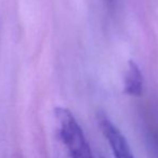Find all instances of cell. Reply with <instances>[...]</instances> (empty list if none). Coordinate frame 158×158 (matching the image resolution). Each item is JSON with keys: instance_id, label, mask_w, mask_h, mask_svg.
<instances>
[{"instance_id": "6da1fadb", "label": "cell", "mask_w": 158, "mask_h": 158, "mask_svg": "<svg viewBox=\"0 0 158 158\" xmlns=\"http://www.w3.org/2000/svg\"><path fill=\"white\" fill-rule=\"evenodd\" d=\"M59 132L70 158H94L89 142L81 127L69 110L56 107L54 110Z\"/></svg>"}, {"instance_id": "277c9868", "label": "cell", "mask_w": 158, "mask_h": 158, "mask_svg": "<svg viewBox=\"0 0 158 158\" xmlns=\"http://www.w3.org/2000/svg\"><path fill=\"white\" fill-rule=\"evenodd\" d=\"M152 144L155 149V153L158 156V133H153L152 134Z\"/></svg>"}, {"instance_id": "5b68a950", "label": "cell", "mask_w": 158, "mask_h": 158, "mask_svg": "<svg viewBox=\"0 0 158 158\" xmlns=\"http://www.w3.org/2000/svg\"><path fill=\"white\" fill-rule=\"evenodd\" d=\"M106 1H107V2L110 3V5H113V3H114L115 0H106Z\"/></svg>"}, {"instance_id": "7a4b0ae2", "label": "cell", "mask_w": 158, "mask_h": 158, "mask_svg": "<svg viewBox=\"0 0 158 158\" xmlns=\"http://www.w3.org/2000/svg\"><path fill=\"white\" fill-rule=\"evenodd\" d=\"M98 125L106 139L114 158H135L127 139L104 113L98 114Z\"/></svg>"}, {"instance_id": "3957f363", "label": "cell", "mask_w": 158, "mask_h": 158, "mask_svg": "<svg viewBox=\"0 0 158 158\" xmlns=\"http://www.w3.org/2000/svg\"><path fill=\"white\" fill-rule=\"evenodd\" d=\"M143 86L144 81L140 67L134 61H129L125 76V93L131 97H140L143 92Z\"/></svg>"}]
</instances>
